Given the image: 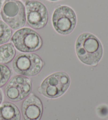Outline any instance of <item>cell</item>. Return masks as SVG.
<instances>
[{
  "mask_svg": "<svg viewBox=\"0 0 108 120\" xmlns=\"http://www.w3.org/2000/svg\"><path fill=\"white\" fill-rule=\"evenodd\" d=\"M75 50L82 63L89 66H96L103 55V48L100 40L88 32L82 33L77 37Z\"/></svg>",
  "mask_w": 108,
  "mask_h": 120,
  "instance_id": "1",
  "label": "cell"
},
{
  "mask_svg": "<svg viewBox=\"0 0 108 120\" xmlns=\"http://www.w3.org/2000/svg\"><path fill=\"white\" fill-rule=\"evenodd\" d=\"M70 83V77L66 72H56L44 79L39 89V92L47 98H59L66 93Z\"/></svg>",
  "mask_w": 108,
  "mask_h": 120,
  "instance_id": "2",
  "label": "cell"
},
{
  "mask_svg": "<svg viewBox=\"0 0 108 120\" xmlns=\"http://www.w3.org/2000/svg\"><path fill=\"white\" fill-rule=\"evenodd\" d=\"M3 21L13 30L21 29L25 25V9L18 0H5L1 11Z\"/></svg>",
  "mask_w": 108,
  "mask_h": 120,
  "instance_id": "3",
  "label": "cell"
},
{
  "mask_svg": "<svg viewBox=\"0 0 108 120\" xmlns=\"http://www.w3.org/2000/svg\"><path fill=\"white\" fill-rule=\"evenodd\" d=\"M11 40L17 50L24 53L35 52L39 50L43 44L42 39L39 34L28 27L16 31Z\"/></svg>",
  "mask_w": 108,
  "mask_h": 120,
  "instance_id": "4",
  "label": "cell"
},
{
  "mask_svg": "<svg viewBox=\"0 0 108 120\" xmlns=\"http://www.w3.org/2000/svg\"><path fill=\"white\" fill-rule=\"evenodd\" d=\"M52 22L56 32L61 35H68L76 26V14L69 6L60 5L54 11Z\"/></svg>",
  "mask_w": 108,
  "mask_h": 120,
  "instance_id": "5",
  "label": "cell"
},
{
  "mask_svg": "<svg viewBox=\"0 0 108 120\" xmlns=\"http://www.w3.org/2000/svg\"><path fill=\"white\" fill-rule=\"evenodd\" d=\"M44 63L34 53L20 54L15 57L12 63L14 71L21 75L33 76L41 71Z\"/></svg>",
  "mask_w": 108,
  "mask_h": 120,
  "instance_id": "6",
  "label": "cell"
},
{
  "mask_svg": "<svg viewBox=\"0 0 108 120\" xmlns=\"http://www.w3.org/2000/svg\"><path fill=\"white\" fill-rule=\"evenodd\" d=\"M32 90L29 79L22 75L12 78L5 88V94L8 99L13 102L23 100L29 95Z\"/></svg>",
  "mask_w": 108,
  "mask_h": 120,
  "instance_id": "7",
  "label": "cell"
},
{
  "mask_svg": "<svg viewBox=\"0 0 108 120\" xmlns=\"http://www.w3.org/2000/svg\"><path fill=\"white\" fill-rule=\"evenodd\" d=\"M28 24L34 29L44 27L48 21V12L45 6L37 1H27L25 3Z\"/></svg>",
  "mask_w": 108,
  "mask_h": 120,
  "instance_id": "8",
  "label": "cell"
},
{
  "mask_svg": "<svg viewBox=\"0 0 108 120\" xmlns=\"http://www.w3.org/2000/svg\"><path fill=\"white\" fill-rule=\"evenodd\" d=\"M22 111L25 120H40L43 113L41 101L35 94H32L24 101Z\"/></svg>",
  "mask_w": 108,
  "mask_h": 120,
  "instance_id": "9",
  "label": "cell"
},
{
  "mask_svg": "<svg viewBox=\"0 0 108 120\" xmlns=\"http://www.w3.org/2000/svg\"><path fill=\"white\" fill-rule=\"evenodd\" d=\"M21 114L17 106L5 102L0 106V120H20Z\"/></svg>",
  "mask_w": 108,
  "mask_h": 120,
  "instance_id": "10",
  "label": "cell"
},
{
  "mask_svg": "<svg viewBox=\"0 0 108 120\" xmlns=\"http://www.w3.org/2000/svg\"><path fill=\"white\" fill-rule=\"evenodd\" d=\"M15 50L12 43L3 44L0 46V63L7 64L14 59Z\"/></svg>",
  "mask_w": 108,
  "mask_h": 120,
  "instance_id": "11",
  "label": "cell"
},
{
  "mask_svg": "<svg viewBox=\"0 0 108 120\" xmlns=\"http://www.w3.org/2000/svg\"><path fill=\"white\" fill-rule=\"evenodd\" d=\"M12 31L6 23L0 20V45L8 42L11 38Z\"/></svg>",
  "mask_w": 108,
  "mask_h": 120,
  "instance_id": "12",
  "label": "cell"
},
{
  "mask_svg": "<svg viewBox=\"0 0 108 120\" xmlns=\"http://www.w3.org/2000/svg\"><path fill=\"white\" fill-rule=\"evenodd\" d=\"M11 71L7 66L0 64V87L3 86L12 75Z\"/></svg>",
  "mask_w": 108,
  "mask_h": 120,
  "instance_id": "13",
  "label": "cell"
},
{
  "mask_svg": "<svg viewBox=\"0 0 108 120\" xmlns=\"http://www.w3.org/2000/svg\"><path fill=\"white\" fill-rule=\"evenodd\" d=\"M3 2H4V0H0V13H1L2 8V7H3Z\"/></svg>",
  "mask_w": 108,
  "mask_h": 120,
  "instance_id": "14",
  "label": "cell"
},
{
  "mask_svg": "<svg viewBox=\"0 0 108 120\" xmlns=\"http://www.w3.org/2000/svg\"><path fill=\"white\" fill-rule=\"evenodd\" d=\"M2 100H3V95H2V93L1 91H0V104H1Z\"/></svg>",
  "mask_w": 108,
  "mask_h": 120,
  "instance_id": "15",
  "label": "cell"
},
{
  "mask_svg": "<svg viewBox=\"0 0 108 120\" xmlns=\"http://www.w3.org/2000/svg\"><path fill=\"white\" fill-rule=\"evenodd\" d=\"M49 1H51V2H57L58 1H60V0H48Z\"/></svg>",
  "mask_w": 108,
  "mask_h": 120,
  "instance_id": "16",
  "label": "cell"
},
{
  "mask_svg": "<svg viewBox=\"0 0 108 120\" xmlns=\"http://www.w3.org/2000/svg\"><path fill=\"white\" fill-rule=\"evenodd\" d=\"M22 1H26V0H22Z\"/></svg>",
  "mask_w": 108,
  "mask_h": 120,
  "instance_id": "17",
  "label": "cell"
}]
</instances>
